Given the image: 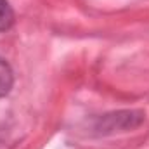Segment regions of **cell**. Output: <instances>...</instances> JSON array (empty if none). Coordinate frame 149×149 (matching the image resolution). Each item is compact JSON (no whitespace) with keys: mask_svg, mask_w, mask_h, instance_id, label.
Returning <instances> with one entry per match:
<instances>
[{"mask_svg":"<svg viewBox=\"0 0 149 149\" xmlns=\"http://www.w3.org/2000/svg\"><path fill=\"white\" fill-rule=\"evenodd\" d=\"M14 23V12L7 0H0V31H5Z\"/></svg>","mask_w":149,"mask_h":149,"instance_id":"7a4b0ae2","label":"cell"},{"mask_svg":"<svg viewBox=\"0 0 149 149\" xmlns=\"http://www.w3.org/2000/svg\"><path fill=\"white\" fill-rule=\"evenodd\" d=\"M12 83H14V74L10 66L0 57V97H5L10 88H12Z\"/></svg>","mask_w":149,"mask_h":149,"instance_id":"6da1fadb","label":"cell"}]
</instances>
